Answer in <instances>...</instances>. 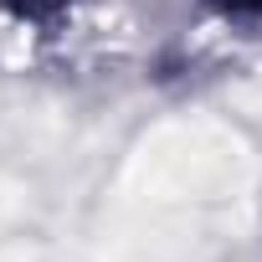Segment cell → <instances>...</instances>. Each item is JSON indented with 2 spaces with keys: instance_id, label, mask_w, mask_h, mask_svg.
Returning <instances> with one entry per match:
<instances>
[{
  "instance_id": "6da1fadb",
  "label": "cell",
  "mask_w": 262,
  "mask_h": 262,
  "mask_svg": "<svg viewBox=\"0 0 262 262\" xmlns=\"http://www.w3.org/2000/svg\"><path fill=\"white\" fill-rule=\"evenodd\" d=\"M77 0H0V16H11L16 26H31V31H52L72 16Z\"/></svg>"
},
{
  "instance_id": "7a4b0ae2",
  "label": "cell",
  "mask_w": 262,
  "mask_h": 262,
  "mask_svg": "<svg viewBox=\"0 0 262 262\" xmlns=\"http://www.w3.org/2000/svg\"><path fill=\"white\" fill-rule=\"evenodd\" d=\"M226 21H262V0H211Z\"/></svg>"
}]
</instances>
